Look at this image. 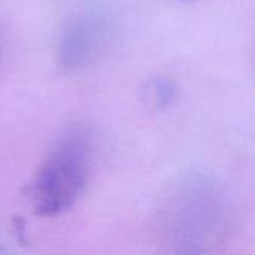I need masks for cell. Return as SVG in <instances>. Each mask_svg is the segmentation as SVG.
<instances>
[{"instance_id":"obj_4","label":"cell","mask_w":255,"mask_h":255,"mask_svg":"<svg viewBox=\"0 0 255 255\" xmlns=\"http://www.w3.org/2000/svg\"><path fill=\"white\" fill-rule=\"evenodd\" d=\"M182 1H191V0H182Z\"/></svg>"},{"instance_id":"obj_2","label":"cell","mask_w":255,"mask_h":255,"mask_svg":"<svg viewBox=\"0 0 255 255\" xmlns=\"http://www.w3.org/2000/svg\"><path fill=\"white\" fill-rule=\"evenodd\" d=\"M103 40V24L93 16L75 19L63 33L58 60L64 70L75 72L85 67L97 54Z\"/></svg>"},{"instance_id":"obj_3","label":"cell","mask_w":255,"mask_h":255,"mask_svg":"<svg viewBox=\"0 0 255 255\" xmlns=\"http://www.w3.org/2000/svg\"><path fill=\"white\" fill-rule=\"evenodd\" d=\"M152 94L158 105H167L173 97V87L167 81H157L154 84Z\"/></svg>"},{"instance_id":"obj_1","label":"cell","mask_w":255,"mask_h":255,"mask_svg":"<svg viewBox=\"0 0 255 255\" xmlns=\"http://www.w3.org/2000/svg\"><path fill=\"white\" fill-rule=\"evenodd\" d=\"M93 145L90 134L75 127L51 148L30 187L36 215L54 218L69 211L82 196L90 176Z\"/></svg>"}]
</instances>
